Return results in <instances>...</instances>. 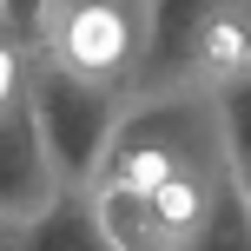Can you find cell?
Here are the masks:
<instances>
[{"instance_id": "1", "label": "cell", "mask_w": 251, "mask_h": 251, "mask_svg": "<svg viewBox=\"0 0 251 251\" xmlns=\"http://www.w3.org/2000/svg\"><path fill=\"white\" fill-rule=\"evenodd\" d=\"M93 185H126L139 199H152L172 218L178 238H192L212 218V205L231 192L218 100L212 93H146V100H126Z\"/></svg>"}, {"instance_id": "2", "label": "cell", "mask_w": 251, "mask_h": 251, "mask_svg": "<svg viewBox=\"0 0 251 251\" xmlns=\"http://www.w3.org/2000/svg\"><path fill=\"white\" fill-rule=\"evenodd\" d=\"M251 79V0H152V40L132 100L225 93Z\"/></svg>"}, {"instance_id": "3", "label": "cell", "mask_w": 251, "mask_h": 251, "mask_svg": "<svg viewBox=\"0 0 251 251\" xmlns=\"http://www.w3.org/2000/svg\"><path fill=\"white\" fill-rule=\"evenodd\" d=\"M146 40H152V0H47V26L33 53L132 100Z\"/></svg>"}, {"instance_id": "4", "label": "cell", "mask_w": 251, "mask_h": 251, "mask_svg": "<svg viewBox=\"0 0 251 251\" xmlns=\"http://www.w3.org/2000/svg\"><path fill=\"white\" fill-rule=\"evenodd\" d=\"M26 106H33V126L47 139V159L60 172V185H93L106 159V139L126 113V93L93 86V79L53 66L47 53H33V73H26Z\"/></svg>"}, {"instance_id": "5", "label": "cell", "mask_w": 251, "mask_h": 251, "mask_svg": "<svg viewBox=\"0 0 251 251\" xmlns=\"http://www.w3.org/2000/svg\"><path fill=\"white\" fill-rule=\"evenodd\" d=\"M60 172H53L47 159V139H40L33 126V106H7L0 113V218L7 225H26V218H40L53 199H60Z\"/></svg>"}, {"instance_id": "6", "label": "cell", "mask_w": 251, "mask_h": 251, "mask_svg": "<svg viewBox=\"0 0 251 251\" xmlns=\"http://www.w3.org/2000/svg\"><path fill=\"white\" fill-rule=\"evenodd\" d=\"M86 199H93V218H100V231H106L113 251H178L185 245L159 205L126 192V185H86Z\"/></svg>"}, {"instance_id": "7", "label": "cell", "mask_w": 251, "mask_h": 251, "mask_svg": "<svg viewBox=\"0 0 251 251\" xmlns=\"http://www.w3.org/2000/svg\"><path fill=\"white\" fill-rule=\"evenodd\" d=\"M20 251H113L106 231H100V218H93L86 185H66L40 218H26L20 225Z\"/></svg>"}, {"instance_id": "8", "label": "cell", "mask_w": 251, "mask_h": 251, "mask_svg": "<svg viewBox=\"0 0 251 251\" xmlns=\"http://www.w3.org/2000/svg\"><path fill=\"white\" fill-rule=\"evenodd\" d=\"M178 251H251V212H245V199H238V185L225 192V199L212 205V218H205L199 231H192Z\"/></svg>"}, {"instance_id": "9", "label": "cell", "mask_w": 251, "mask_h": 251, "mask_svg": "<svg viewBox=\"0 0 251 251\" xmlns=\"http://www.w3.org/2000/svg\"><path fill=\"white\" fill-rule=\"evenodd\" d=\"M218 100V132H225V159L231 172H245L251 165V79H238V86L212 93Z\"/></svg>"}, {"instance_id": "10", "label": "cell", "mask_w": 251, "mask_h": 251, "mask_svg": "<svg viewBox=\"0 0 251 251\" xmlns=\"http://www.w3.org/2000/svg\"><path fill=\"white\" fill-rule=\"evenodd\" d=\"M26 73H33V47L0 20V113L26 100Z\"/></svg>"}, {"instance_id": "11", "label": "cell", "mask_w": 251, "mask_h": 251, "mask_svg": "<svg viewBox=\"0 0 251 251\" xmlns=\"http://www.w3.org/2000/svg\"><path fill=\"white\" fill-rule=\"evenodd\" d=\"M0 20H7L13 33L26 40V47H40V26H47V0H0Z\"/></svg>"}, {"instance_id": "12", "label": "cell", "mask_w": 251, "mask_h": 251, "mask_svg": "<svg viewBox=\"0 0 251 251\" xmlns=\"http://www.w3.org/2000/svg\"><path fill=\"white\" fill-rule=\"evenodd\" d=\"M0 251H20V225H7V218H0Z\"/></svg>"}, {"instance_id": "13", "label": "cell", "mask_w": 251, "mask_h": 251, "mask_svg": "<svg viewBox=\"0 0 251 251\" xmlns=\"http://www.w3.org/2000/svg\"><path fill=\"white\" fill-rule=\"evenodd\" d=\"M231 185H238V199H245V212H251V165H245V172H231Z\"/></svg>"}]
</instances>
